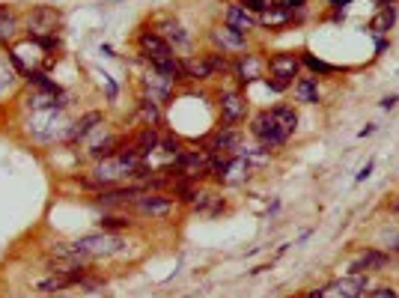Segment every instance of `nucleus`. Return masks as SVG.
Instances as JSON below:
<instances>
[{
	"label": "nucleus",
	"instance_id": "1",
	"mask_svg": "<svg viewBox=\"0 0 399 298\" xmlns=\"http://www.w3.org/2000/svg\"><path fill=\"white\" fill-rule=\"evenodd\" d=\"M295 129H298V114L292 105H274L268 111L253 114L250 120V134L266 149H280L295 134Z\"/></svg>",
	"mask_w": 399,
	"mask_h": 298
},
{
	"label": "nucleus",
	"instance_id": "2",
	"mask_svg": "<svg viewBox=\"0 0 399 298\" xmlns=\"http://www.w3.org/2000/svg\"><path fill=\"white\" fill-rule=\"evenodd\" d=\"M60 27H63V15L54 6H33L24 15V39L42 42L48 36H60Z\"/></svg>",
	"mask_w": 399,
	"mask_h": 298
},
{
	"label": "nucleus",
	"instance_id": "3",
	"mask_svg": "<svg viewBox=\"0 0 399 298\" xmlns=\"http://www.w3.org/2000/svg\"><path fill=\"white\" fill-rule=\"evenodd\" d=\"M75 245L84 251V254L89 259H102V257H116L122 251L125 242L116 236V233H105V230H98V233H89V236H80Z\"/></svg>",
	"mask_w": 399,
	"mask_h": 298
},
{
	"label": "nucleus",
	"instance_id": "4",
	"mask_svg": "<svg viewBox=\"0 0 399 298\" xmlns=\"http://www.w3.org/2000/svg\"><path fill=\"white\" fill-rule=\"evenodd\" d=\"M152 30H155L179 57H188V51H191V36H188L182 21H176L173 15H158L155 24H152Z\"/></svg>",
	"mask_w": 399,
	"mask_h": 298
},
{
	"label": "nucleus",
	"instance_id": "5",
	"mask_svg": "<svg viewBox=\"0 0 399 298\" xmlns=\"http://www.w3.org/2000/svg\"><path fill=\"white\" fill-rule=\"evenodd\" d=\"M212 176L221 185H239L250 176V164L241 156H212Z\"/></svg>",
	"mask_w": 399,
	"mask_h": 298
},
{
	"label": "nucleus",
	"instance_id": "6",
	"mask_svg": "<svg viewBox=\"0 0 399 298\" xmlns=\"http://www.w3.org/2000/svg\"><path fill=\"white\" fill-rule=\"evenodd\" d=\"M143 188L140 185H116V188H102V191H96L93 203L98 209L105 212H116V209H129L134 206V200L140 197Z\"/></svg>",
	"mask_w": 399,
	"mask_h": 298
},
{
	"label": "nucleus",
	"instance_id": "7",
	"mask_svg": "<svg viewBox=\"0 0 399 298\" xmlns=\"http://www.w3.org/2000/svg\"><path fill=\"white\" fill-rule=\"evenodd\" d=\"M208 156H239L241 149V131L235 125H217V129L206 138L203 147Z\"/></svg>",
	"mask_w": 399,
	"mask_h": 298
},
{
	"label": "nucleus",
	"instance_id": "8",
	"mask_svg": "<svg viewBox=\"0 0 399 298\" xmlns=\"http://www.w3.org/2000/svg\"><path fill=\"white\" fill-rule=\"evenodd\" d=\"M217 107H221V125H239L248 120V98L241 96V89H221Z\"/></svg>",
	"mask_w": 399,
	"mask_h": 298
},
{
	"label": "nucleus",
	"instance_id": "9",
	"mask_svg": "<svg viewBox=\"0 0 399 298\" xmlns=\"http://www.w3.org/2000/svg\"><path fill=\"white\" fill-rule=\"evenodd\" d=\"M322 290H325V298H364L369 292V277L360 275V272H352L346 277L331 281L328 286H322Z\"/></svg>",
	"mask_w": 399,
	"mask_h": 298
},
{
	"label": "nucleus",
	"instance_id": "10",
	"mask_svg": "<svg viewBox=\"0 0 399 298\" xmlns=\"http://www.w3.org/2000/svg\"><path fill=\"white\" fill-rule=\"evenodd\" d=\"M176 200L164 191H140V197L134 200L131 209L138 215H147V218H167L170 212H173Z\"/></svg>",
	"mask_w": 399,
	"mask_h": 298
},
{
	"label": "nucleus",
	"instance_id": "11",
	"mask_svg": "<svg viewBox=\"0 0 399 298\" xmlns=\"http://www.w3.org/2000/svg\"><path fill=\"white\" fill-rule=\"evenodd\" d=\"M266 69H268V63L259 57V54H239L233 63V75L235 81H239L241 87H250V84H257V81L266 78Z\"/></svg>",
	"mask_w": 399,
	"mask_h": 298
},
{
	"label": "nucleus",
	"instance_id": "12",
	"mask_svg": "<svg viewBox=\"0 0 399 298\" xmlns=\"http://www.w3.org/2000/svg\"><path fill=\"white\" fill-rule=\"evenodd\" d=\"M208 39H212L215 51H224V54H244L248 51V36L233 30V27L226 24H217L208 30Z\"/></svg>",
	"mask_w": 399,
	"mask_h": 298
},
{
	"label": "nucleus",
	"instance_id": "13",
	"mask_svg": "<svg viewBox=\"0 0 399 298\" xmlns=\"http://www.w3.org/2000/svg\"><path fill=\"white\" fill-rule=\"evenodd\" d=\"M173 78H167L164 72L158 69H149L147 75H143V96L152 98V102L158 105H167L170 102V93H173Z\"/></svg>",
	"mask_w": 399,
	"mask_h": 298
},
{
	"label": "nucleus",
	"instance_id": "14",
	"mask_svg": "<svg viewBox=\"0 0 399 298\" xmlns=\"http://www.w3.org/2000/svg\"><path fill=\"white\" fill-rule=\"evenodd\" d=\"M224 24L233 27V30H239V33H244V36H250L259 27L257 15H253L250 9H244L239 0H230V3H226V9H224Z\"/></svg>",
	"mask_w": 399,
	"mask_h": 298
},
{
	"label": "nucleus",
	"instance_id": "15",
	"mask_svg": "<svg viewBox=\"0 0 399 298\" xmlns=\"http://www.w3.org/2000/svg\"><path fill=\"white\" fill-rule=\"evenodd\" d=\"M268 63V72L274 78H283L289 84H295V78H301V57H295V54H271L266 60Z\"/></svg>",
	"mask_w": 399,
	"mask_h": 298
},
{
	"label": "nucleus",
	"instance_id": "16",
	"mask_svg": "<svg viewBox=\"0 0 399 298\" xmlns=\"http://www.w3.org/2000/svg\"><path fill=\"white\" fill-rule=\"evenodd\" d=\"M391 263H393V254H387V251H382V248H367L364 254L352 263V272H360V275L385 272V268H391Z\"/></svg>",
	"mask_w": 399,
	"mask_h": 298
},
{
	"label": "nucleus",
	"instance_id": "17",
	"mask_svg": "<svg viewBox=\"0 0 399 298\" xmlns=\"http://www.w3.org/2000/svg\"><path fill=\"white\" fill-rule=\"evenodd\" d=\"M257 21H259V27L277 30V27L292 24V21H295V12H292V9H286L283 3H280V0H271V3L257 15Z\"/></svg>",
	"mask_w": 399,
	"mask_h": 298
},
{
	"label": "nucleus",
	"instance_id": "18",
	"mask_svg": "<svg viewBox=\"0 0 399 298\" xmlns=\"http://www.w3.org/2000/svg\"><path fill=\"white\" fill-rule=\"evenodd\" d=\"M105 123V116H102V111H87L80 120H75L72 123V129H69V134H66V140L75 147V143H80V140H87L89 134H93L98 125Z\"/></svg>",
	"mask_w": 399,
	"mask_h": 298
},
{
	"label": "nucleus",
	"instance_id": "19",
	"mask_svg": "<svg viewBox=\"0 0 399 298\" xmlns=\"http://www.w3.org/2000/svg\"><path fill=\"white\" fill-rule=\"evenodd\" d=\"M182 66H185L188 81H208V78H215V69H212L208 54H188V57H182Z\"/></svg>",
	"mask_w": 399,
	"mask_h": 298
},
{
	"label": "nucleus",
	"instance_id": "20",
	"mask_svg": "<svg viewBox=\"0 0 399 298\" xmlns=\"http://www.w3.org/2000/svg\"><path fill=\"white\" fill-rule=\"evenodd\" d=\"M191 206H194L197 212H203V215H221V212L226 209L224 197H217V194H212V191H194Z\"/></svg>",
	"mask_w": 399,
	"mask_h": 298
},
{
	"label": "nucleus",
	"instance_id": "21",
	"mask_svg": "<svg viewBox=\"0 0 399 298\" xmlns=\"http://www.w3.org/2000/svg\"><path fill=\"white\" fill-rule=\"evenodd\" d=\"M18 30H21L18 15L9 6H0V45H12L18 39Z\"/></svg>",
	"mask_w": 399,
	"mask_h": 298
},
{
	"label": "nucleus",
	"instance_id": "22",
	"mask_svg": "<svg viewBox=\"0 0 399 298\" xmlns=\"http://www.w3.org/2000/svg\"><path fill=\"white\" fill-rule=\"evenodd\" d=\"M122 138H116V134H107L105 140H96L93 147L87 149V156L93 158V161H105V158H111V156H116L120 152V147H122Z\"/></svg>",
	"mask_w": 399,
	"mask_h": 298
},
{
	"label": "nucleus",
	"instance_id": "23",
	"mask_svg": "<svg viewBox=\"0 0 399 298\" xmlns=\"http://www.w3.org/2000/svg\"><path fill=\"white\" fill-rule=\"evenodd\" d=\"M131 147L138 149L143 158H149L152 152H155V149L161 147V134H158V129H152V125H147V129H143V131L138 134V138L131 140Z\"/></svg>",
	"mask_w": 399,
	"mask_h": 298
},
{
	"label": "nucleus",
	"instance_id": "24",
	"mask_svg": "<svg viewBox=\"0 0 399 298\" xmlns=\"http://www.w3.org/2000/svg\"><path fill=\"white\" fill-rule=\"evenodd\" d=\"M295 98L304 105H319V84H316V78L304 75V78H295Z\"/></svg>",
	"mask_w": 399,
	"mask_h": 298
},
{
	"label": "nucleus",
	"instance_id": "25",
	"mask_svg": "<svg viewBox=\"0 0 399 298\" xmlns=\"http://www.w3.org/2000/svg\"><path fill=\"white\" fill-rule=\"evenodd\" d=\"M131 227H134V218L122 212H105L102 221H98V230H105V233H120V230H131Z\"/></svg>",
	"mask_w": 399,
	"mask_h": 298
},
{
	"label": "nucleus",
	"instance_id": "26",
	"mask_svg": "<svg viewBox=\"0 0 399 298\" xmlns=\"http://www.w3.org/2000/svg\"><path fill=\"white\" fill-rule=\"evenodd\" d=\"M18 78H21V72L12 66V60H9V54H0V96L6 93V89H12L18 84Z\"/></svg>",
	"mask_w": 399,
	"mask_h": 298
},
{
	"label": "nucleus",
	"instance_id": "27",
	"mask_svg": "<svg viewBox=\"0 0 399 298\" xmlns=\"http://www.w3.org/2000/svg\"><path fill=\"white\" fill-rule=\"evenodd\" d=\"M138 111H140V116H143V123L152 125V129H158V125L164 123V114H161V105H158V102H152V98H147V96H140Z\"/></svg>",
	"mask_w": 399,
	"mask_h": 298
},
{
	"label": "nucleus",
	"instance_id": "28",
	"mask_svg": "<svg viewBox=\"0 0 399 298\" xmlns=\"http://www.w3.org/2000/svg\"><path fill=\"white\" fill-rule=\"evenodd\" d=\"M393 21H396V9L393 6H382V12L369 21V30H373L376 36H385V33H391Z\"/></svg>",
	"mask_w": 399,
	"mask_h": 298
},
{
	"label": "nucleus",
	"instance_id": "29",
	"mask_svg": "<svg viewBox=\"0 0 399 298\" xmlns=\"http://www.w3.org/2000/svg\"><path fill=\"white\" fill-rule=\"evenodd\" d=\"M69 286H75V284H72V277H66V275H51V277H45V281L39 284V292L54 295V292L69 290Z\"/></svg>",
	"mask_w": 399,
	"mask_h": 298
},
{
	"label": "nucleus",
	"instance_id": "30",
	"mask_svg": "<svg viewBox=\"0 0 399 298\" xmlns=\"http://www.w3.org/2000/svg\"><path fill=\"white\" fill-rule=\"evenodd\" d=\"M378 242H382V251H387V254H399V230L396 227H385L378 233Z\"/></svg>",
	"mask_w": 399,
	"mask_h": 298
},
{
	"label": "nucleus",
	"instance_id": "31",
	"mask_svg": "<svg viewBox=\"0 0 399 298\" xmlns=\"http://www.w3.org/2000/svg\"><path fill=\"white\" fill-rule=\"evenodd\" d=\"M301 63H304V66H310L313 72H322V75H334V72H337V69L331 66V63H322V60H316L313 54H304V57H301Z\"/></svg>",
	"mask_w": 399,
	"mask_h": 298
},
{
	"label": "nucleus",
	"instance_id": "32",
	"mask_svg": "<svg viewBox=\"0 0 399 298\" xmlns=\"http://www.w3.org/2000/svg\"><path fill=\"white\" fill-rule=\"evenodd\" d=\"M262 81H266V87L271 89V93H286V89L292 87V84H289V81H283V78H274V75H266Z\"/></svg>",
	"mask_w": 399,
	"mask_h": 298
},
{
	"label": "nucleus",
	"instance_id": "33",
	"mask_svg": "<svg viewBox=\"0 0 399 298\" xmlns=\"http://www.w3.org/2000/svg\"><path fill=\"white\" fill-rule=\"evenodd\" d=\"M239 3H241L244 9H250V12H253V15H259V12H262V9H266V6L271 3V0H239Z\"/></svg>",
	"mask_w": 399,
	"mask_h": 298
},
{
	"label": "nucleus",
	"instance_id": "34",
	"mask_svg": "<svg viewBox=\"0 0 399 298\" xmlns=\"http://www.w3.org/2000/svg\"><path fill=\"white\" fill-rule=\"evenodd\" d=\"M369 298H399L393 286H378L376 292H369Z\"/></svg>",
	"mask_w": 399,
	"mask_h": 298
},
{
	"label": "nucleus",
	"instance_id": "35",
	"mask_svg": "<svg viewBox=\"0 0 399 298\" xmlns=\"http://www.w3.org/2000/svg\"><path fill=\"white\" fill-rule=\"evenodd\" d=\"M373 167H376V161H367V164L360 167V173L355 176V182H364V179H369V176H373Z\"/></svg>",
	"mask_w": 399,
	"mask_h": 298
},
{
	"label": "nucleus",
	"instance_id": "36",
	"mask_svg": "<svg viewBox=\"0 0 399 298\" xmlns=\"http://www.w3.org/2000/svg\"><path fill=\"white\" fill-rule=\"evenodd\" d=\"M105 84H107V102H114V98L120 96V87H116V84H114V81L107 78V75H105Z\"/></svg>",
	"mask_w": 399,
	"mask_h": 298
},
{
	"label": "nucleus",
	"instance_id": "37",
	"mask_svg": "<svg viewBox=\"0 0 399 298\" xmlns=\"http://www.w3.org/2000/svg\"><path fill=\"white\" fill-rule=\"evenodd\" d=\"M280 3H283L286 9H292V12H295V9H304V6H307V0H280Z\"/></svg>",
	"mask_w": 399,
	"mask_h": 298
},
{
	"label": "nucleus",
	"instance_id": "38",
	"mask_svg": "<svg viewBox=\"0 0 399 298\" xmlns=\"http://www.w3.org/2000/svg\"><path fill=\"white\" fill-rule=\"evenodd\" d=\"M396 105H399V96H387V98H382V107H385V111H393Z\"/></svg>",
	"mask_w": 399,
	"mask_h": 298
},
{
	"label": "nucleus",
	"instance_id": "39",
	"mask_svg": "<svg viewBox=\"0 0 399 298\" xmlns=\"http://www.w3.org/2000/svg\"><path fill=\"white\" fill-rule=\"evenodd\" d=\"M373 131H376V125H373V123H369V125H367V129H360V138H369V134H373Z\"/></svg>",
	"mask_w": 399,
	"mask_h": 298
},
{
	"label": "nucleus",
	"instance_id": "40",
	"mask_svg": "<svg viewBox=\"0 0 399 298\" xmlns=\"http://www.w3.org/2000/svg\"><path fill=\"white\" fill-rule=\"evenodd\" d=\"M378 3H382V6H387V3H391V6H393V0H378Z\"/></svg>",
	"mask_w": 399,
	"mask_h": 298
}]
</instances>
